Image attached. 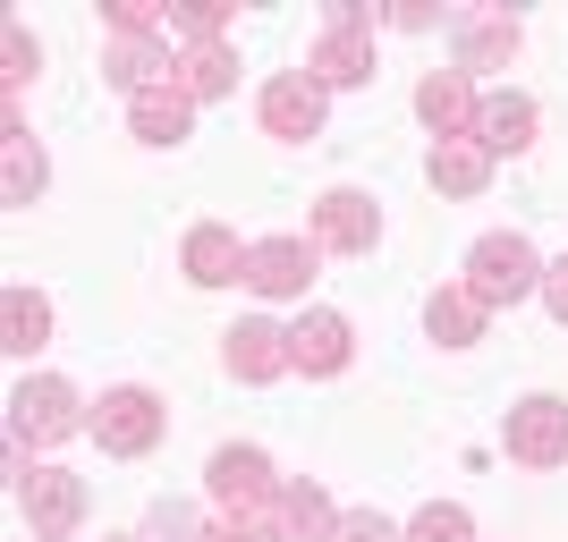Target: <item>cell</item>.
<instances>
[{
    "label": "cell",
    "mask_w": 568,
    "mask_h": 542,
    "mask_svg": "<svg viewBox=\"0 0 568 542\" xmlns=\"http://www.w3.org/2000/svg\"><path fill=\"white\" fill-rule=\"evenodd\" d=\"M204 483H213V500L230 509V518H246V525H272L281 534V474H272V458L263 449H213V467H204Z\"/></svg>",
    "instance_id": "6da1fadb"
},
{
    "label": "cell",
    "mask_w": 568,
    "mask_h": 542,
    "mask_svg": "<svg viewBox=\"0 0 568 542\" xmlns=\"http://www.w3.org/2000/svg\"><path fill=\"white\" fill-rule=\"evenodd\" d=\"M85 416H94V407L77 399L60 374H34V381L9 390V441L18 449H60L69 432H85Z\"/></svg>",
    "instance_id": "7a4b0ae2"
},
{
    "label": "cell",
    "mask_w": 568,
    "mask_h": 542,
    "mask_svg": "<svg viewBox=\"0 0 568 542\" xmlns=\"http://www.w3.org/2000/svg\"><path fill=\"white\" fill-rule=\"evenodd\" d=\"M467 288L484 306H518V297L544 288V255L518 229H493V237H475V255H467Z\"/></svg>",
    "instance_id": "3957f363"
},
{
    "label": "cell",
    "mask_w": 568,
    "mask_h": 542,
    "mask_svg": "<svg viewBox=\"0 0 568 542\" xmlns=\"http://www.w3.org/2000/svg\"><path fill=\"white\" fill-rule=\"evenodd\" d=\"M306 76L332 94V85H365L374 76V18L356 9V0H339L332 25H323V43L306 51Z\"/></svg>",
    "instance_id": "277c9868"
},
{
    "label": "cell",
    "mask_w": 568,
    "mask_h": 542,
    "mask_svg": "<svg viewBox=\"0 0 568 542\" xmlns=\"http://www.w3.org/2000/svg\"><path fill=\"white\" fill-rule=\"evenodd\" d=\"M162 425H170V407L144 390V381H128V390H102V407L85 416V432H94L111 458H144V449L162 441Z\"/></svg>",
    "instance_id": "5b68a950"
},
{
    "label": "cell",
    "mask_w": 568,
    "mask_h": 542,
    "mask_svg": "<svg viewBox=\"0 0 568 542\" xmlns=\"http://www.w3.org/2000/svg\"><path fill=\"white\" fill-rule=\"evenodd\" d=\"M18 509L34 525V542H69L85 525V474L69 467H18Z\"/></svg>",
    "instance_id": "8992f818"
},
{
    "label": "cell",
    "mask_w": 568,
    "mask_h": 542,
    "mask_svg": "<svg viewBox=\"0 0 568 542\" xmlns=\"http://www.w3.org/2000/svg\"><path fill=\"white\" fill-rule=\"evenodd\" d=\"M500 441H509V458L535 474L568 467V399H551V390H535V399L509 407V425H500Z\"/></svg>",
    "instance_id": "52a82bcc"
},
{
    "label": "cell",
    "mask_w": 568,
    "mask_h": 542,
    "mask_svg": "<svg viewBox=\"0 0 568 542\" xmlns=\"http://www.w3.org/2000/svg\"><path fill=\"white\" fill-rule=\"evenodd\" d=\"M263 136H281V144L323 136V85H314L306 69H281L263 85Z\"/></svg>",
    "instance_id": "ba28073f"
},
{
    "label": "cell",
    "mask_w": 568,
    "mask_h": 542,
    "mask_svg": "<svg viewBox=\"0 0 568 542\" xmlns=\"http://www.w3.org/2000/svg\"><path fill=\"white\" fill-rule=\"evenodd\" d=\"M314 237L332 246V255H374L382 237V204L365 187H332L323 204H314Z\"/></svg>",
    "instance_id": "9c48e42d"
},
{
    "label": "cell",
    "mask_w": 568,
    "mask_h": 542,
    "mask_svg": "<svg viewBox=\"0 0 568 542\" xmlns=\"http://www.w3.org/2000/svg\"><path fill=\"white\" fill-rule=\"evenodd\" d=\"M43 187H51V162H43V144H34V127H26V111L9 102V111H0V195L26 213Z\"/></svg>",
    "instance_id": "30bf717a"
},
{
    "label": "cell",
    "mask_w": 568,
    "mask_h": 542,
    "mask_svg": "<svg viewBox=\"0 0 568 542\" xmlns=\"http://www.w3.org/2000/svg\"><path fill=\"white\" fill-rule=\"evenodd\" d=\"M246 288H255V297H306L314 288V246L306 237H255V246H246Z\"/></svg>",
    "instance_id": "8fae6325"
},
{
    "label": "cell",
    "mask_w": 568,
    "mask_h": 542,
    "mask_svg": "<svg viewBox=\"0 0 568 542\" xmlns=\"http://www.w3.org/2000/svg\"><path fill=\"white\" fill-rule=\"evenodd\" d=\"M288 356H297V374H348V356H356V330H348V314H332V306H314V314H297L288 323Z\"/></svg>",
    "instance_id": "7c38bea8"
},
{
    "label": "cell",
    "mask_w": 568,
    "mask_h": 542,
    "mask_svg": "<svg viewBox=\"0 0 568 542\" xmlns=\"http://www.w3.org/2000/svg\"><path fill=\"white\" fill-rule=\"evenodd\" d=\"M221 356H230V374H237V381H281V374H297L288 330H281V323H263V314H246L237 330H221Z\"/></svg>",
    "instance_id": "4fadbf2b"
},
{
    "label": "cell",
    "mask_w": 568,
    "mask_h": 542,
    "mask_svg": "<svg viewBox=\"0 0 568 542\" xmlns=\"http://www.w3.org/2000/svg\"><path fill=\"white\" fill-rule=\"evenodd\" d=\"M475 111H484V94H475L467 69H433L425 85H416V119H425L442 144H450V136H475Z\"/></svg>",
    "instance_id": "5bb4252c"
},
{
    "label": "cell",
    "mask_w": 568,
    "mask_h": 542,
    "mask_svg": "<svg viewBox=\"0 0 568 542\" xmlns=\"http://www.w3.org/2000/svg\"><path fill=\"white\" fill-rule=\"evenodd\" d=\"M102 76H111L128 102L153 94V85H170V43H153V34H119V43H102Z\"/></svg>",
    "instance_id": "9a60e30c"
},
{
    "label": "cell",
    "mask_w": 568,
    "mask_h": 542,
    "mask_svg": "<svg viewBox=\"0 0 568 542\" xmlns=\"http://www.w3.org/2000/svg\"><path fill=\"white\" fill-rule=\"evenodd\" d=\"M179 263H187V280H195V288H230V280H246V246H237L221 221H195L187 246H179Z\"/></svg>",
    "instance_id": "2e32d148"
},
{
    "label": "cell",
    "mask_w": 568,
    "mask_h": 542,
    "mask_svg": "<svg viewBox=\"0 0 568 542\" xmlns=\"http://www.w3.org/2000/svg\"><path fill=\"white\" fill-rule=\"evenodd\" d=\"M170 85L187 102H221L237 85V51L230 43H187V51H170Z\"/></svg>",
    "instance_id": "e0dca14e"
},
{
    "label": "cell",
    "mask_w": 568,
    "mask_h": 542,
    "mask_svg": "<svg viewBox=\"0 0 568 542\" xmlns=\"http://www.w3.org/2000/svg\"><path fill=\"white\" fill-rule=\"evenodd\" d=\"M484 323H493V306H484L467 280H458V288H433V297H425V330L442 339V348H475V339H484Z\"/></svg>",
    "instance_id": "ac0fdd59"
},
{
    "label": "cell",
    "mask_w": 568,
    "mask_h": 542,
    "mask_svg": "<svg viewBox=\"0 0 568 542\" xmlns=\"http://www.w3.org/2000/svg\"><path fill=\"white\" fill-rule=\"evenodd\" d=\"M535 94H484V111H475V144L484 153H526L535 144Z\"/></svg>",
    "instance_id": "d6986e66"
},
{
    "label": "cell",
    "mask_w": 568,
    "mask_h": 542,
    "mask_svg": "<svg viewBox=\"0 0 568 542\" xmlns=\"http://www.w3.org/2000/svg\"><path fill=\"white\" fill-rule=\"evenodd\" d=\"M518 18H493V9H475V18H458V69H509L518 60Z\"/></svg>",
    "instance_id": "ffe728a7"
},
{
    "label": "cell",
    "mask_w": 568,
    "mask_h": 542,
    "mask_svg": "<svg viewBox=\"0 0 568 542\" xmlns=\"http://www.w3.org/2000/svg\"><path fill=\"white\" fill-rule=\"evenodd\" d=\"M425 178H433L442 195H458V204H467V195H484V187H493V153H484L475 136H450V144H433Z\"/></svg>",
    "instance_id": "44dd1931"
},
{
    "label": "cell",
    "mask_w": 568,
    "mask_h": 542,
    "mask_svg": "<svg viewBox=\"0 0 568 542\" xmlns=\"http://www.w3.org/2000/svg\"><path fill=\"white\" fill-rule=\"evenodd\" d=\"M128 119H136V136H144V144H187L195 102L179 94V85H153V94H136V102H128Z\"/></svg>",
    "instance_id": "7402d4cb"
},
{
    "label": "cell",
    "mask_w": 568,
    "mask_h": 542,
    "mask_svg": "<svg viewBox=\"0 0 568 542\" xmlns=\"http://www.w3.org/2000/svg\"><path fill=\"white\" fill-rule=\"evenodd\" d=\"M0 348H9V356L51 348V297H34V288H9V297H0Z\"/></svg>",
    "instance_id": "603a6c76"
},
{
    "label": "cell",
    "mask_w": 568,
    "mask_h": 542,
    "mask_svg": "<svg viewBox=\"0 0 568 542\" xmlns=\"http://www.w3.org/2000/svg\"><path fill=\"white\" fill-rule=\"evenodd\" d=\"M339 534V509L323 500V483H288L281 492V542H332Z\"/></svg>",
    "instance_id": "cb8c5ba5"
},
{
    "label": "cell",
    "mask_w": 568,
    "mask_h": 542,
    "mask_svg": "<svg viewBox=\"0 0 568 542\" xmlns=\"http://www.w3.org/2000/svg\"><path fill=\"white\" fill-rule=\"evenodd\" d=\"M407 542H475V518L458 509V500H433V509H416Z\"/></svg>",
    "instance_id": "d4e9b609"
},
{
    "label": "cell",
    "mask_w": 568,
    "mask_h": 542,
    "mask_svg": "<svg viewBox=\"0 0 568 542\" xmlns=\"http://www.w3.org/2000/svg\"><path fill=\"white\" fill-rule=\"evenodd\" d=\"M153 542H204V518H195L187 500H162L153 509Z\"/></svg>",
    "instance_id": "484cf974"
},
{
    "label": "cell",
    "mask_w": 568,
    "mask_h": 542,
    "mask_svg": "<svg viewBox=\"0 0 568 542\" xmlns=\"http://www.w3.org/2000/svg\"><path fill=\"white\" fill-rule=\"evenodd\" d=\"M0 51H9V102L26 94V76H34V60H43V51H34V34H26V25H9V34H0Z\"/></svg>",
    "instance_id": "4316f807"
},
{
    "label": "cell",
    "mask_w": 568,
    "mask_h": 542,
    "mask_svg": "<svg viewBox=\"0 0 568 542\" xmlns=\"http://www.w3.org/2000/svg\"><path fill=\"white\" fill-rule=\"evenodd\" d=\"M332 542H407V534H399V525H390V518H382V509H348Z\"/></svg>",
    "instance_id": "83f0119b"
},
{
    "label": "cell",
    "mask_w": 568,
    "mask_h": 542,
    "mask_svg": "<svg viewBox=\"0 0 568 542\" xmlns=\"http://www.w3.org/2000/svg\"><path fill=\"white\" fill-rule=\"evenodd\" d=\"M204 542H281L272 525H246V518H221V525H204Z\"/></svg>",
    "instance_id": "f1b7e54d"
},
{
    "label": "cell",
    "mask_w": 568,
    "mask_h": 542,
    "mask_svg": "<svg viewBox=\"0 0 568 542\" xmlns=\"http://www.w3.org/2000/svg\"><path fill=\"white\" fill-rule=\"evenodd\" d=\"M544 306L568 323V255H560V263H544Z\"/></svg>",
    "instance_id": "f546056e"
}]
</instances>
